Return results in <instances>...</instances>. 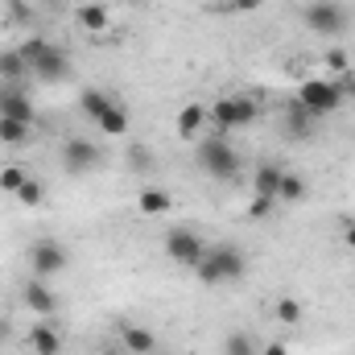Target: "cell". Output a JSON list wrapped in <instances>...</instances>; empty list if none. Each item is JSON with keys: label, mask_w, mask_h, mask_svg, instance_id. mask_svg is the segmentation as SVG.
<instances>
[{"label": "cell", "mask_w": 355, "mask_h": 355, "mask_svg": "<svg viewBox=\"0 0 355 355\" xmlns=\"http://www.w3.org/2000/svg\"><path fill=\"white\" fill-rule=\"evenodd\" d=\"M17 50H21V58L29 62L33 79H42V83H67V79H71V58L62 54V46H54V42H46V37H25Z\"/></svg>", "instance_id": "obj_1"}, {"label": "cell", "mask_w": 355, "mask_h": 355, "mask_svg": "<svg viewBox=\"0 0 355 355\" xmlns=\"http://www.w3.org/2000/svg\"><path fill=\"white\" fill-rule=\"evenodd\" d=\"M198 281L202 285H236V281H244V272H248V257L236 248V244H211L207 252H202V261H198Z\"/></svg>", "instance_id": "obj_2"}, {"label": "cell", "mask_w": 355, "mask_h": 355, "mask_svg": "<svg viewBox=\"0 0 355 355\" xmlns=\"http://www.w3.org/2000/svg\"><path fill=\"white\" fill-rule=\"evenodd\" d=\"M194 157H198V170L202 174L219 178V182H232V178L240 174V153L227 145V137H207Z\"/></svg>", "instance_id": "obj_3"}, {"label": "cell", "mask_w": 355, "mask_h": 355, "mask_svg": "<svg viewBox=\"0 0 355 355\" xmlns=\"http://www.w3.org/2000/svg\"><path fill=\"white\" fill-rule=\"evenodd\" d=\"M302 21H306V29L318 33V37H343L347 25H352L347 8H343L339 0H314V4H306Z\"/></svg>", "instance_id": "obj_4"}, {"label": "cell", "mask_w": 355, "mask_h": 355, "mask_svg": "<svg viewBox=\"0 0 355 355\" xmlns=\"http://www.w3.org/2000/svg\"><path fill=\"white\" fill-rule=\"evenodd\" d=\"M297 103H302L314 120L335 116V112L343 107V87L331 83V79H306V83L297 87Z\"/></svg>", "instance_id": "obj_5"}, {"label": "cell", "mask_w": 355, "mask_h": 355, "mask_svg": "<svg viewBox=\"0 0 355 355\" xmlns=\"http://www.w3.org/2000/svg\"><path fill=\"white\" fill-rule=\"evenodd\" d=\"M202 252H207V240H202L198 232H190V227H174V232L166 236V257H170L174 265L198 268Z\"/></svg>", "instance_id": "obj_6"}, {"label": "cell", "mask_w": 355, "mask_h": 355, "mask_svg": "<svg viewBox=\"0 0 355 355\" xmlns=\"http://www.w3.org/2000/svg\"><path fill=\"white\" fill-rule=\"evenodd\" d=\"M67 265H71V257H67V248H62L58 240H37V244H29V268H33V277L50 281V277H58Z\"/></svg>", "instance_id": "obj_7"}, {"label": "cell", "mask_w": 355, "mask_h": 355, "mask_svg": "<svg viewBox=\"0 0 355 355\" xmlns=\"http://www.w3.org/2000/svg\"><path fill=\"white\" fill-rule=\"evenodd\" d=\"M99 166V145H91L87 137H71L62 145V170L71 178H87Z\"/></svg>", "instance_id": "obj_8"}, {"label": "cell", "mask_w": 355, "mask_h": 355, "mask_svg": "<svg viewBox=\"0 0 355 355\" xmlns=\"http://www.w3.org/2000/svg\"><path fill=\"white\" fill-rule=\"evenodd\" d=\"M21 297H25V306L37 314V318H50L54 310H58V293L42 281V277H33V281H25V289H21Z\"/></svg>", "instance_id": "obj_9"}, {"label": "cell", "mask_w": 355, "mask_h": 355, "mask_svg": "<svg viewBox=\"0 0 355 355\" xmlns=\"http://www.w3.org/2000/svg\"><path fill=\"white\" fill-rule=\"evenodd\" d=\"M0 116L4 120H21V124H33V103L21 87H4L0 91Z\"/></svg>", "instance_id": "obj_10"}, {"label": "cell", "mask_w": 355, "mask_h": 355, "mask_svg": "<svg viewBox=\"0 0 355 355\" xmlns=\"http://www.w3.org/2000/svg\"><path fill=\"white\" fill-rule=\"evenodd\" d=\"M281 124H285V132H289L293 141H310V137H314V124H318V120H314V116H310V112H306V107H302L297 99H293V103H289V107L281 112Z\"/></svg>", "instance_id": "obj_11"}, {"label": "cell", "mask_w": 355, "mask_h": 355, "mask_svg": "<svg viewBox=\"0 0 355 355\" xmlns=\"http://www.w3.org/2000/svg\"><path fill=\"white\" fill-rule=\"evenodd\" d=\"M0 79H4V87H17V83L33 79V71H29V62L21 58L17 46L12 50H0Z\"/></svg>", "instance_id": "obj_12"}, {"label": "cell", "mask_w": 355, "mask_h": 355, "mask_svg": "<svg viewBox=\"0 0 355 355\" xmlns=\"http://www.w3.org/2000/svg\"><path fill=\"white\" fill-rule=\"evenodd\" d=\"M207 128V107L202 103H186L178 112V137L182 141H198V132Z\"/></svg>", "instance_id": "obj_13"}, {"label": "cell", "mask_w": 355, "mask_h": 355, "mask_svg": "<svg viewBox=\"0 0 355 355\" xmlns=\"http://www.w3.org/2000/svg\"><path fill=\"white\" fill-rule=\"evenodd\" d=\"M29 352H33V355H58V352H62V335L42 318V322L29 331Z\"/></svg>", "instance_id": "obj_14"}, {"label": "cell", "mask_w": 355, "mask_h": 355, "mask_svg": "<svg viewBox=\"0 0 355 355\" xmlns=\"http://www.w3.org/2000/svg\"><path fill=\"white\" fill-rule=\"evenodd\" d=\"M281 178H285V170H281V166L261 162V166H257V174H252V190H257V194H268V198H277V190H281Z\"/></svg>", "instance_id": "obj_15"}, {"label": "cell", "mask_w": 355, "mask_h": 355, "mask_svg": "<svg viewBox=\"0 0 355 355\" xmlns=\"http://www.w3.org/2000/svg\"><path fill=\"white\" fill-rule=\"evenodd\" d=\"M79 25L87 29V33H103V29H112V12H107V4H79Z\"/></svg>", "instance_id": "obj_16"}, {"label": "cell", "mask_w": 355, "mask_h": 355, "mask_svg": "<svg viewBox=\"0 0 355 355\" xmlns=\"http://www.w3.org/2000/svg\"><path fill=\"white\" fill-rule=\"evenodd\" d=\"M120 343L132 355H153V347H157L153 331H145V327H124V331H120Z\"/></svg>", "instance_id": "obj_17"}, {"label": "cell", "mask_w": 355, "mask_h": 355, "mask_svg": "<svg viewBox=\"0 0 355 355\" xmlns=\"http://www.w3.org/2000/svg\"><path fill=\"white\" fill-rule=\"evenodd\" d=\"M232 99V128H248L261 116V103L252 95H227Z\"/></svg>", "instance_id": "obj_18"}, {"label": "cell", "mask_w": 355, "mask_h": 355, "mask_svg": "<svg viewBox=\"0 0 355 355\" xmlns=\"http://www.w3.org/2000/svg\"><path fill=\"white\" fill-rule=\"evenodd\" d=\"M137 207H141L145 215H166V211H174V198H170L166 190H157V186H145V190L137 194Z\"/></svg>", "instance_id": "obj_19"}, {"label": "cell", "mask_w": 355, "mask_h": 355, "mask_svg": "<svg viewBox=\"0 0 355 355\" xmlns=\"http://www.w3.org/2000/svg\"><path fill=\"white\" fill-rule=\"evenodd\" d=\"M95 124H99V128H103L107 137H124V132H128V112H124V107H120V103L112 99V103H107V112H103V116H99Z\"/></svg>", "instance_id": "obj_20"}, {"label": "cell", "mask_w": 355, "mask_h": 355, "mask_svg": "<svg viewBox=\"0 0 355 355\" xmlns=\"http://www.w3.org/2000/svg\"><path fill=\"white\" fill-rule=\"evenodd\" d=\"M107 103H112V95L99 91V87H87L83 95H79V112H83L87 120H99V116L107 112Z\"/></svg>", "instance_id": "obj_21"}, {"label": "cell", "mask_w": 355, "mask_h": 355, "mask_svg": "<svg viewBox=\"0 0 355 355\" xmlns=\"http://www.w3.org/2000/svg\"><path fill=\"white\" fill-rule=\"evenodd\" d=\"M29 128H33V124H21V120H4V116H0V141H4V145H12V149L29 145Z\"/></svg>", "instance_id": "obj_22"}, {"label": "cell", "mask_w": 355, "mask_h": 355, "mask_svg": "<svg viewBox=\"0 0 355 355\" xmlns=\"http://www.w3.org/2000/svg\"><path fill=\"white\" fill-rule=\"evenodd\" d=\"M306 198V182L297 174H285L281 178V190H277V202H302Z\"/></svg>", "instance_id": "obj_23"}, {"label": "cell", "mask_w": 355, "mask_h": 355, "mask_svg": "<svg viewBox=\"0 0 355 355\" xmlns=\"http://www.w3.org/2000/svg\"><path fill=\"white\" fill-rule=\"evenodd\" d=\"M223 355H261V352H257L252 335H244V331H232V335L223 339Z\"/></svg>", "instance_id": "obj_24"}, {"label": "cell", "mask_w": 355, "mask_h": 355, "mask_svg": "<svg viewBox=\"0 0 355 355\" xmlns=\"http://www.w3.org/2000/svg\"><path fill=\"white\" fill-rule=\"evenodd\" d=\"M17 202H21V207H42V202H46V186H42L37 178H29V182L17 190Z\"/></svg>", "instance_id": "obj_25"}, {"label": "cell", "mask_w": 355, "mask_h": 355, "mask_svg": "<svg viewBox=\"0 0 355 355\" xmlns=\"http://www.w3.org/2000/svg\"><path fill=\"white\" fill-rule=\"evenodd\" d=\"M277 322L297 327V322H302V302H297V297H277Z\"/></svg>", "instance_id": "obj_26"}, {"label": "cell", "mask_w": 355, "mask_h": 355, "mask_svg": "<svg viewBox=\"0 0 355 355\" xmlns=\"http://www.w3.org/2000/svg\"><path fill=\"white\" fill-rule=\"evenodd\" d=\"M25 182H29V174H25L21 166H4V170H0V190H4V194H17Z\"/></svg>", "instance_id": "obj_27"}, {"label": "cell", "mask_w": 355, "mask_h": 355, "mask_svg": "<svg viewBox=\"0 0 355 355\" xmlns=\"http://www.w3.org/2000/svg\"><path fill=\"white\" fill-rule=\"evenodd\" d=\"M327 71H331V75H352L347 50H327Z\"/></svg>", "instance_id": "obj_28"}, {"label": "cell", "mask_w": 355, "mask_h": 355, "mask_svg": "<svg viewBox=\"0 0 355 355\" xmlns=\"http://www.w3.org/2000/svg\"><path fill=\"white\" fill-rule=\"evenodd\" d=\"M277 211V198H268V194H252V202H248V215L252 219H268Z\"/></svg>", "instance_id": "obj_29"}, {"label": "cell", "mask_w": 355, "mask_h": 355, "mask_svg": "<svg viewBox=\"0 0 355 355\" xmlns=\"http://www.w3.org/2000/svg\"><path fill=\"white\" fill-rule=\"evenodd\" d=\"M128 166L132 170H153V153L145 145H128Z\"/></svg>", "instance_id": "obj_30"}, {"label": "cell", "mask_w": 355, "mask_h": 355, "mask_svg": "<svg viewBox=\"0 0 355 355\" xmlns=\"http://www.w3.org/2000/svg\"><path fill=\"white\" fill-rule=\"evenodd\" d=\"M8 17H12V21H29L33 12H29V4H25V0H8Z\"/></svg>", "instance_id": "obj_31"}, {"label": "cell", "mask_w": 355, "mask_h": 355, "mask_svg": "<svg viewBox=\"0 0 355 355\" xmlns=\"http://www.w3.org/2000/svg\"><path fill=\"white\" fill-rule=\"evenodd\" d=\"M343 244L355 252V219H352V223H343Z\"/></svg>", "instance_id": "obj_32"}, {"label": "cell", "mask_w": 355, "mask_h": 355, "mask_svg": "<svg viewBox=\"0 0 355 355\" xmlns=\"http://www.w3.org/2000/svg\"><path fill=\"white\" fill-rule=\"evenodd\" d=\"M261 355H289V347H285V343H268Z\"/></svg>", "instance_id": "obj_33"}, {"label": "cell", "mask_w": 355, "mask_h": 355, "mask_svg": "<svg viewBox=\"0 0 355 355\" xmlns=\"http://www.w3.org/2000/svg\"><path fill=\"white\" fill-rule=\"evenodd\" d=\"M8 339H12V322H4V318H0V343H8Z\"/></svg>", "instance_id": "obj_34"}, {"label": "cell", "mask_w": 355, "mask_h": 355, "mask_svg": "<svg viewBox=\"0 0 355 355\" xmlns=\"http://www.w3.org/2000/svg\"><path fill=\"white\" fill-rule=\"evenodd\" d=\"M347 91H355V75H347Z\"/></svg>", "instance_id": "obj_35"}, {"label": "cell", "mask_w": 355, "mask_h": 355, "mask_svg": "<svg viewBox=\"0 0 355 355\" xmlns=\"http://www.w3.org/2000/svg\"><path fill=\"white\" fill-rule=\"evenodd\" d=\"M211 4H219V0H211Z\"/></svg>", "instance_id": "obj_36"}]
</instances>
